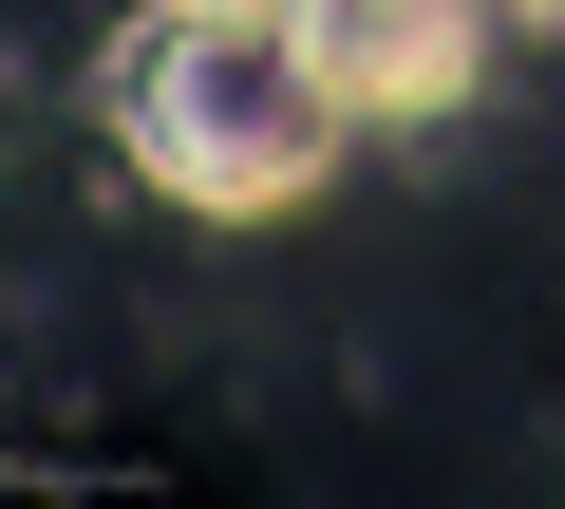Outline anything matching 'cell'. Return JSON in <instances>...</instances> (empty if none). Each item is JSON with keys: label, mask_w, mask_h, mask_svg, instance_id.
I'll list each match as a JSON object with an SVG mask.
<instances>
[{"label": "cell", "mask_w": 565, "mask_h": 509, "mask_svg": "<svg viewBox=\"0 0 565 509\" xmlns=\"http://www.w3.org/2000/svg\"><path fill=\"white\" fill-rule=\"evenodd\" d=\"M95 114L132 151V189H170L189 226H282L359 151V95L302 57L282 0H132L95 57Z\"/></svg>", "instance_id": "6da1fadb"}, {"label": "cell", "mask_w": 565, "mask_h": 509, "mask_svg": "<svg viewBox=\"0 0 565 509\" xmlns=\"http://www.w3.org/2000/svg\"><path fill=\"white\" fill-rule=\"evenodd\" d=\"M302 20V57L359 95V132H434L490 95V20L509 0H282Z\"/></svg>", "instance_id": "7a4b0ae2"}, {"label": "cell", "mask_w": 565, "mask_h": 509, "mask_svg": "<svg viewBox=\"0 0 565 509\" xmlns=\"http://www.w3.org/2000/svg\"><path fill=\"white\" fill-rule=\"evenodd\" d=\"M509 20H565V0H509Z\"/></svg>", "instance_id": "3957f363"}]
</instances>
